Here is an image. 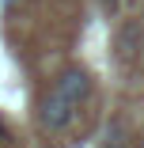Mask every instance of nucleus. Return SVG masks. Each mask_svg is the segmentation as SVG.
<instances>
[{
    "label": "nucleus",
    "instance_id": "nucleus-1",
    "mask_svg": "<svg viewBox=\"0 0 144 148\" xmlns=\"http://www.w3.org/2000/svg\"><path fill=\"white\" fill-rule=\"evenodd\" d=\"M76 118H80L76 103L65 99L61 91L42 95V103H38V122H42L49 133H65V129H72V125H76Z\"/></svg>",
    "mask_w": 144,
    "mask_h": 148
},
{
    "label": "nucleus",
    "instance_id": "nucleus-2",
    "mask_svg": "<svg viewBox=\"0 0 144 148\" xmlns=\"http://www.w3.org/2000/svg\"><path fill=\"white\" fill-rule=\"evenodd\" d=\"M53 91H61V95H65V99H72L76 106H80V103H87V99H91V91H95L91 72H83V69H65L61 76H57Z\"/></svg>",
    "mask_w": 144,
    "mask_h": 148
},
{
    "label": "nucleus",
    "instance_id": "nucleus-3",
    "mask_svg": "<svg viewBox=\"0 0 144 148\" xmlns=\"http://www.w3.org/2000/svg\"><path fill=\"white\" fill-rule=\"evenodd\" d=\"M136 53H140V23L129 19L118 31V57L121 61H136Z\"/></svg>",
    "mask_w": 144,
    "mask_h": 148
},
{
    "label": "nucleus",
    "instance_id": "nucleus-4",
    "mask_svg": "<svg viewBox=\"0 0 144 148\" xmlns=\"http://www.w3.org/2000/svg\"><path fill=\"white\" fill-rule=\"evenodd\" d=\"M102 4H106V8H114V4H118V0H102Z\"/></svg>",
    "mask_w": 144,
    "mask_h": 148
},
{
    "label": "nucleus",
    "instance_id": "nucleus-5",
    "mask_svg": "<svg viewBox=\"0 0 144 148\" xmlns=\"http://www.w3.org/2000/svg\"><path fill=\"white\" fill-rule=\"evenodd\" d=\"M4 4H12V0H4Z\"/></svg>",
    "mask_w": 144,
    "mask_h": 148
}]
</instances>
